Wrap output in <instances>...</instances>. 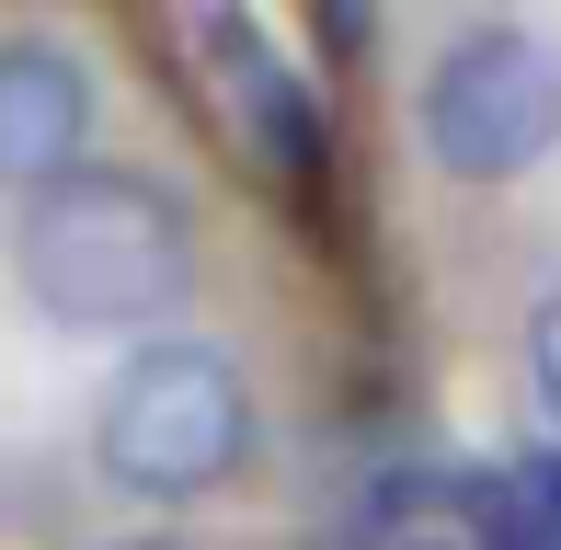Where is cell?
<instances>
[{"mask_svg": "<svg viewBox=\"0 0 561 550\" xmlns=\"http://www.w3.org/2000/svg\"><path fill=\"white\" fill-rule=\"evenodd\" d=\"M23 287L69 333L161 321L195 287V218L149 172H69L23 207Z\"/></svg>", "mask_w": 561, "mask_h": 550, "instance_id": "1", "label": "cell"}, {"mask_svg": "<svg viewBox=\"0 0 561 550\" xmlns=\"http://www.w3.org/2000/svg\"><path fill=\"white\" fill-rule=\"evenodd\" d=\"M424 138L470 184H504V172L550 161L561 149V58L539 35H516V23L458 35L436 58V81H424Z\"/></svg>", "mask_w": 561, "mask_h": 550, "instance_id": "3", "label": "cell"}, {"mask_svg": "<svg viewBox=\"0 0 561 550\" xmlns=\"http://www.w3.org/2000/svg\"><path fill=\"white\" fill-rule=\"evenodd\" d=\"M241 447H252V402L218 344H149L104 402V470L149 505H184V493L229 482Z\"/></svg>", "mask_w": 561, "mask_h": 550, "instance_id": "2", "label": "cell"}, {"mask_svg": "<svg viewBox=\"0 0 561 550\" xmlns=\"http://www.w3.org/2000/svg\"><path fill=\"white\" fill-rule=\"evenodd\" d=\"M81 127H92V81H81V58H58L46 35H0V184H12V195L69 184Z\"/></svg>", "mask_w": 561, "mask_h": 550, "instance_id": "5", "label": "cell"}, {"mask_svg": "<svg viewBox=\"0 0 561 550\" xmlns=\"http://www.w3.org/2000/svg\"><path fill=\"white\" fill-rule=\"evenodd\" d=\"M527 367H539V402L561 413V298H539V321H527Z\"/></svg>", "mask_w": 561, "mask_h": 550, "instance_id": "7", "label": "cell"}, {"mask_svg": "<svg viewBox=\"0 0 561 550\" xmlns=\"http://www.w3.org/2000/svg\"><path fill=\"white\" fill-rule=\"evenodd\" d=\"M184 46H195V81H207V115L229 127V149H241L252 172H275V184H310V172H321V104H310V81H298L241 12H195Z\"/></svg>", "mask_w": 561, "mask_h": 550, "instance_id": "4", "label": "cell"}, {"mask_svg": "<svg viewBox=\"0 0 561 550\" xmlns=\"http://www.w3.org/2000/svg\"><path fill=\"white\" fill-rule=\"evenodd\" d=\"M481 539L493 550H561V459H504L481 482Z\"/></svg>", "mask_w": 561, "mask_h": 550, "instance_id": "6", "label": "cell"}]
</instances>
